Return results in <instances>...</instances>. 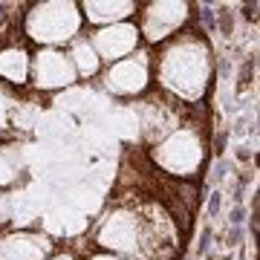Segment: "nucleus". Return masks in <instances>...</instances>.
<instances>
[{"label":"nucleus","mask_w":260,"mask_h":260,"mask_svg":"<svg viewBox=\"0 0 260 260\" xmlns=\"http://www.w3.org/2000/svg\"><path fill=\"white\" fill-rule=\"evenodd\" d=\"M214 47L200 26L182 29L168 44L153 49V87L156 93L185 104L200 107L214 87Z\"/></svg>","instance_id":"1"},{"label":"nucleus","mask_w":260,"mask_h":260,"mask_svg":"<svg viewBox=\"0 0 260 260\" xmlns=\"http://www.w3.org/2000/svg\"><path fill=\"white\" fill-rule=\"evenodd\" d=\"M148 159L153 171L174 182H197L208 165V133L200 119L182 121L165 139L148 148Z\"/></svg>","instance_id":"2"},{"label":"nucleus","mask_w":260,"mask_h":260,"mask_svg":"<svg viewBox=\"0 0 260 260\" xmlns=\"http://www.w3.org/2000/svg\"><path fill=\"white\" fill-rule=\"evenodd\" d=\"M20 38L32 49H67L75 38H81L84 18L78 0H35L26 3L18 23Z\"/></svg>","instance_id":"3"},{"label":"nucleus","mask_w":260,"mask_h":260,"mask_svg":"<svg viewBox=\"0 0 260 260\" xmlns=\"http://www.w3.org/2000/svg\"><path fill=\"white\" fill-rule=\"evenodd\" d=\"M139 29L142 47L156 49L174 35L194 23V3L188 0H139V12L133 18Z\"/></svg>","instance_id":"4"},{"label":"nucleus","mask_w":260,"mask_h":260,"mask_svg":"<svg viewBox=\"0 0 260 260\" xmlns=\"http://www.w3.org/2000/svg\"><path fill=\"white\" fill-rule=\"evenodd\" d=\"M99 81H102V90L110 99H119V102L145 99L153 90V49L142 47L133 55L104 67Z\"/></svg>","instance_id":"5"},{"label":"nucleus","mask_w":260,"mask_h":260,"mask_svg":"<svg viewBox=\"0 0 260 260\" xmlns=\"http://www.w3.org/2000/svg\"><path fill=\"white\" fill-rule=\"evenodd\" d=\"M75 84H78V75L73 70V61L67 58V49H32L29 90L52 95L73 90Z\"/></svg>","instance_id":"6"},{"label":"nucleus","mask_w":260,"mask_h":260,"mask_svg":"<svg viewBox=\"0 0 260 260\" xmlns=\"http://www.w3.org/2000/svg\"><path fill=\"white\" fill-rule=\"evenodd\" d=\"M90 44H93L95 55L104 67L116 64L121 58L133 55L136 49H142V38L139 29L133 20H124V23H113V26H102V29H90L87 32Z\"/></svg>","instance_id":"7"},{"label":"nucleus","mask_w":260,"mask_h":260,"mask_svg":"<svg viewBox=\"0 0 260 260\" xmlns=\"http://www.w3.org/2000/svg\"><path fill=\"white\" fill-rule=\"evenodd\" d=\"M32 75V47L23 38H3L0 41V84L15 93L29 90Z\"/></svg>","instance_id":"8"},{"label":"nucleus","mask_w":260,"mask_h":260,"mask_svg":"<svg viewBox=\"0 0 260 260\" xmlns=\"http://www.w3.org/2000/svg\"><path fill=\"white\" fill-rule=\"evenodd\" d=\"M55 249V243L47 234L32 229H6L0 240V260H47Z\"/></svg>","instance_id":"9"},{"label":"nucleus","mask_w":260,"mask_h":260,"mask_svg":"<svg viewBox=\"0 0 260 260\" xmlns=\"http://www.w3.org/2000/svg\"><path fill=\"white\" fill-rule=\"evenodd\" d=\"M78 9L84 18V29L90 32V29L133 20L139 12V0H78Z\"/></svg>","instance_id":"10"},{"label":"nucleus","mask_w":260,"mask_h":260,"mask_svg":"<svg viewBox=\"0 0 260 260\" xmlns=\"http://www.w3.org/2000/svg\"><path fill=\"white\" fill-rule=\"evenodd\" d=\"M67 58L73 61V70L75 75H78V81H93V78H99L104 70V64L99 61V55H95L93 44H90V38H87V32H84L81 38H75L73 44L67 47Z\"/></svg>","instance_id":"11"},{"label":"nucleus","mask_w":260,"mask_h":260,"mask_svg":"<svg viewBox=\"0 0 260 260\" xmlns=\"http://www.w3.org/2000/svg\"><path fill=\"white\" fill-rule=\"evenodd\" d=\"M23 182V159L18 142H0V191H12Z\"/></svg>","instance_id":"12"},{"label":"nucleus","mask_w":260,"mask_h":260,"mask_svg":"<svg viewBox=\"0 0 260 260\" xmlns=\"http://www.w3.org/2000/svg\"><path fill=\"white\" fill-rule=\"evenodd\" d=\"M23 93H15L0 84V142H18L15 133V113H18Z\"/></svg>","instance_id":"13"},{"label":"nucleus","mask_w":260,"mask_h":260,"mask_svg":"<svg viewBox=\"0 0 260 260\" xmlns=\"http://www.w3.org/2000/svg\"><path fill=\"white\" fill-rule=\"evenodd\" d=\"M12 220H15V194L0 191V232L12 229Z\"/></svg>","instance_id":"14"},{"label":"nucleus","mask_w":260,"mask_h":260,"mask_svg":"<svg viewBox=\"0 0 260 260\" xmlns=\"http://www.w3.org/2000/svg\"><path fill=\"white\" fill-rule=\"evenodd\" d=\"M47 260H84V254H78V251L67 243V246H55V249H52V254H49Z\"/></svg>","instance_id":"15"},{"label":"nucleus","mask_w":260,"mask_h":260,"mask_svg":"<svg viewBox=\"0 0 260 260\" xmlns=\"http://www.w3.org/2000/svg\"><path fill=\"white\" fill-rule=\"evenodd\" d=\"M84 260H130V257H116V254H104V251H93V249H87Z\"/></svg>","instance_id":"16"},{"label":"nucleus","mask_w":260,"mask_h":260,"mask_svg":"<svg viewBox=\"0 0 260 260\" xmlns=\"http://www.w3.org/2000/svg\"><path fill=\"white\" fill-rule=\"evenodd\" d=\"M243 18L251 20V23H257V3H243Z\"/></svg>","instance_id":"17"},{"label":"nucleus","mask_w":260,"mask_h":260,"mask_svg":"<svg viewBox=\"0 0 260 260\" xmlns=\"http://www.w3.org/2000/svg\"><path fill=\"white\" fill-rule=\"evenodd\" d=\"M220 197H223L220 191H214V194H211V200H208V214H211V217H214L217 211H220Z\"/></svg>","instance_id":"18"},{"label":"nucleus","mask_w":260,"mask_h":260,"mask_svg":"<svg viewBox=\"0 0 260 260\" xmlns=\"http://www.w3.org/2000/svg\"><path fill=\"white\" fill-rule=\"evenodd\" d=\"M237 159H240L243 165H249L251 159H254V153H251V150L246 148V145H243V148H237Z\"/></svg>","instance_id":"19"},{"label":"nucleus","mask_w":260,"mask_h":260,"mask_svg":"<svg viewBox=\"0 0 260 260\" xmlns=\"http://www.w3.org/2000/svg\"><path fill=\"white\" fill-rule=\"evenodd\" d=\"M0 240H3V232H0Z\"/></svg>","instance_id":"20"}]
</instances>
